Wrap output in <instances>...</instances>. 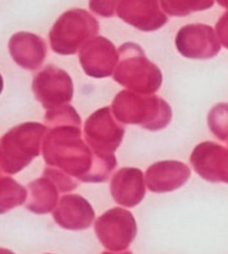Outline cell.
Segmentation results:
<instances>
[{
    "label": "cell",
    "instance_id": "obj_1",
    "mask_svg": "<svg viewBox=\"0 0 228 254\" xmlns=\"http://www.w3.org/2000/svg\"><path fill=\"white\" fill-rule=\"evenodd\" d=\"M95 233L104 248L115 252L124 251L137 234L135 217L124 208H112L96 221Z\"/></svg>",
    "mask_w": 228,
    "mask_h": 254
},
{
    "label": "cell",
    "instance_id": "obj_2",
    "mask_svg": "<svg viewBox=\"0 0 228 254\" xmlns=\"http://www.w3.org/2000/svg\"><path fill=\"white\" fill-rule=\"evenodd\" d=\"M54 220L66 230H85L95 219V212L88 201L79 195H66L53 211Z\"/></svg>",
    "mask_w": 228,
    "mask_h": 254
},
{
    "label": "cell",
    "instance_id": "obj_3",
    "mask_svg": "<svg viewBox=\"0 0 228 254\" xmlns=\"http://www.w3.org/2000/svg\"><path fill=\"white\" fill-rule=\"evenodd\" d=\"M190 176V171L180 162H161L149 167L146 183L154 193H166L181 188Z\"/></svg>",
    "mask_w": 228,
    "mask_h": 254
},
{
    "label": "cell",
    "instance_id": "obj_4",
    "mask_svg": "<svg viewBox=\"0 0 228 254\" xmlns=\"http://www.w3.org/2000/svg\"><path fill=\"white\" fill-rule=\"evenodd\" d=\"M143 173L137 169L118 171L111 183V192L115 201L126 207H134L145 196Z\"/></svg>",
    "mask_w": 228,
    "mask_h": 254
},
{
    "label": "cell",
    "instance_id": "obj_5",
    "mask_svg": "<svg viewBox=\"0 0 228 254\" xmlns=\"http://www.w3.org/2000/svg\"><path fill=\"white\" fill-rule=\"evenodd\" d=\"M28 192L27 208L37 214H47L55 210L60 190L56 182L45 173L42 179L28 185Z\"/></svg>",
    "mask_w": 228,
    "mask_h": 254
},
{
    "label": "cell",
    "instance_id": "obj_6",
    "mask_svg": "<svg viewBox=\"0 0 228 254\" xmlns=\"http://www.w3.org/2000/svg\"><path fill=\"white\" fill-rule=\"evenodd\" d=\"M165 7L176 6L180 7L179 9H184L185 7L191 9V10H202L207 9L214 3V0H163Z\"/></svg>",
    "mask_w": 228,
    "mask_h": 254
},
{
    "label": "cell",
    "instance_id": "obj_7",
    "mask_svg": "<svg viewBox=\"0 0 228 254\" xmlns=\"http://www.w3.org/2000/svg\"><path fill=\"white\" fill-rule=\"evenodd\" d=\"M0 254H15V253H12L9 250H6V249H0Z\"/></svg>",
    "mask_w": 228,
    "mask_h": 254
},
{
    "label": "cell",
    "instance_id": "obj_8",
    "mask_svg": "<svg viewBox=\"0 0 228 254\" xmlns=\"http://www.w3.org/2000/svg\"><path fill=\"white\" fill-rule=\"evenodd\" d=\"M218 2H220L221 4H223V6L228 7V0H218Z\"/></svg>",
    "mask_w": 228,
    "mask_h": 254
},
{
    "label": "cell",
    "instance_id": "obj_9",
    "mask_svg": "<svg viewBox=\"0 0 228 254\" xmlns=\"http://www.w3.org/2000/svg\"><path fill=\"white\" fill-rule=\"evenodd\" d=\"M102 254H133V253H130V252H124V253H109V252H104V253H102Z\"/></svg>",
    "mask_w": 228,
    "mask_h": 254
}]
</instances>
